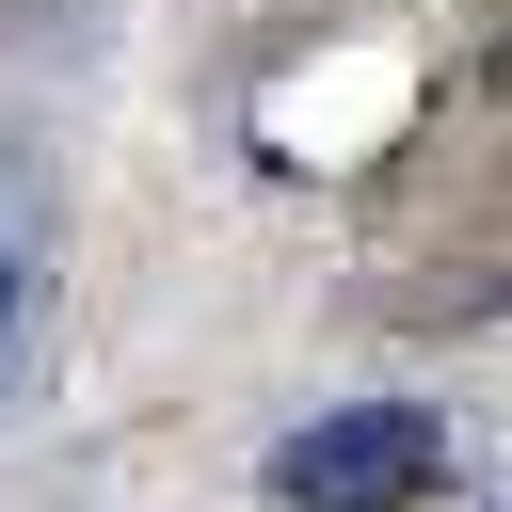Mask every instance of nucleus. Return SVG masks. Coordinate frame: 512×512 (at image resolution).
<instances>
[{
  "mask_svg": "<svg viewBox=\"0 0 512 512\" xmlns=\"http://www.w3.org/2000/svg\"><path fill=\"white\" fill-rule=\"evenodd\" d=\"M0 336H16V272H0Z\"/></svg>",
  "mask_w": 512,
  "mask_h": 512,
  "instance_id": "obj_2",
  "label": "nucleus"
},
{
  "mask_svg": "<svg viewBox=\"0 0 512 512\" xmlns=\"http://www.w3.org/2000/svg\"><path fill=\"white\" fill-rule=\"evenodd\" d=\"M432 480H448V432L416 400H352L272 448V512H432Z\"/></svg>",
  "mask_w": 512,
  "mask_h": 512,
  "instance_id": "obj_1",
  "label": "nucleus"
}]
</instances>
